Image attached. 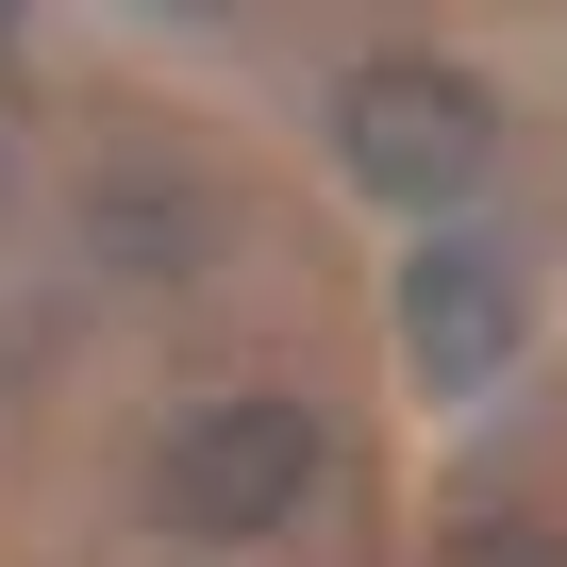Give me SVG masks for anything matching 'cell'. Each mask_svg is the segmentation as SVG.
Returning <instances> with one entry per match:
<instances>
[{"label":"cell","mask_w":567,"mask_h":567,"mask_svg":"<svg viewBox=\"0 0 567 567\" xmlns=\"http://www.w3.org/2000/svg\"><path fill=\"white\" fill-rule=\"evenodd\" d=\"M301 484H318V401H284V384H250V401L167 434V517L217 534V550L267 534V517H301Z\"/></svg>","instance_id":"2"},{"label":"cell","mask_w":567,"mask_h":567,"mask_svg":"<svg viewBox=\"0 0 567 567\" xmlns=\"http://www.w3.org/2000/svg\"><path fill=\"white\" fill-rule=\"evenodd\" d=\"M517 267L484 250V234H434V250H401V368L434 384V401H467V384H501L517 368Z\"/></svg>","instance_id":"3"},{"label":"cell","mask_w":567,"mask_h":567,"mask_svg":"<svg viewBox=\"0 0 567 567\" xmlns=\"http://www.w3.org/2000/svg\"><path fill=\"white\" fill-rule=\"evenodd\" d=\"M451 567H567V534H550V517H467Z\"/></svg>","instance_id":"4"},{"label":"cell","mask_w":567,"mask_h":567,"mask_svg":"<svg viewBox=\"0 0 567 567\" xmlns=\"http://www.w3.org/2000/svg\"><path fill=\"white\" fill-rule=\"evenodd\" d=\"M334 151H351L368 200L434 217V200H467V184L501 167V101H484L467 68H434V51H368V68L334 84Z\"/></svg>","instance_id":"1"}]
</instances>
